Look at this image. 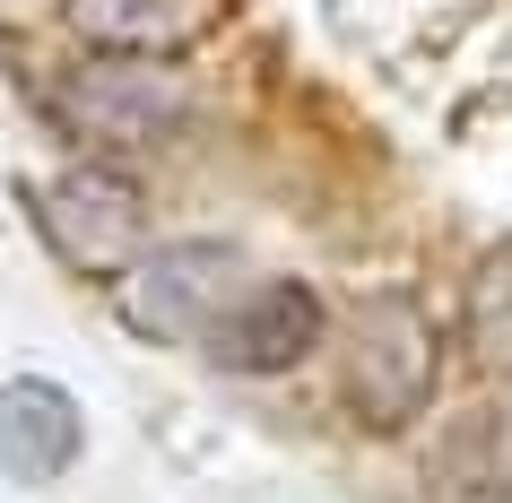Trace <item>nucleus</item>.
<instances>
[{
    "label": "nucleus",
    "mask_w": 512,
    "mask_h": 503,
    "mask_svg": "<svg viewBox=\"0 0 512 503\" xmlns=\"http://www.w3.org/2000/svg\"><path fill=\"white\" fill-rule=\"evenodd\" d=\"M243 252L235 243H165V252H139L131 269H122V321H131V339L148 347H191L209 339L217 321L243 304Z\"/></svg>",
    "instance_id": "nucleus-1"
},
{
    "label": "nucleus",
    "mask_w": 512,
    "mask_h": 503,
    "mask_svg": "<svg viewBox=\"0 0 512 503\" xmlns=\"http://www.w3.org/2000/svg\"><path fill=\"white\" fill-rule=\"evenodd\" d=\"M426 391H434V321L400 287L365 295L348 321V417L374 434H400L426 408Z\"/></svg>",
    "instance_id": "nucleus-2"
},
{
    "label": "nucleus",
    "mask_w": 512,
    "mask_h": 503,
    "mask_svg": "<svg viewBox=\"0 0 512 503\" xmlns=\"http://www.w3.org/2000/svg\"><path fill=\"white\" fill-rule=\"evenodd\" d=\"M35 226L70 269L87 278H122V269L148 252V200H139L131 174L113 165H70L53 183H35Z\"/></svg>",
    "instance_id": "nucleus-3"
},
{
    "label": "nucleus",
    "mask_w": 512,
    "mask_h": 503,
    "mask_svg": "<svg viewBox=\"0 0 512 503\" xmlns=\"http://www.w3.org/2000/svg\"><path fill=\"white\" fill-rule=\"evenodd\" d=\"M61 96V122L96 148H148L183 122V87L165 79L157 61H113V53H87L70 79L53 87Z\"/></svg>",
    "instance_id": "nucleus-4"
},
{
    "label": "nucleus",
    "mask_w": 512,
    "mask_h": 503,
    "mask_svg": "<svg viewBox=\"0 0 512 503\" xmlns=\"http://www.w3.org/2000/svg\"><path fill=\"white\" fill-rule=\"evenodd\" d=\"M200 347L226 373H287V365H304L322 347V295L296 287V278H261V287H243V304Z\"/></svg>",
    "instance_id": "nucleus-5"
},
{
    "label": "nucleus",
    "mask_w": 512,
    "mask_h": 503,
    "mask_svg": "<svg viewBox=\"0 0 512 503\" xmlns=\"http://www.w3.org/2000/svg\"><path fill=\"white\" fill-rule=\"evenodd\" d=\"M79 451H87V417L61 382H44V373L0 382V477L9 486H53L79 469Z\"/></svg>",
    "instance_id": "nucleus-6"
},
{
    "label": "nucleus",
    "mask_w": 512,
    "mask_h": 503,
    "mask_svg": "<svg viewBox=\"0 0 512 503\" xmlns=\"http://www.w3.org/2000/svg\"><path fill=\"white\" fill-rule=\"evenodd\" d=\"M226 0H61V27L113 61H174L217 27Z\"/></svg>",
    "instance_id": "nucleus-7"
},
{
    "label": "nucleus",
    "mask_w": 512,
    "mask_h": 503,
    "mask_svg": "<svg viewBox=\"0 0 512 503\" xmlns=\"http://www.w3.org/2000/svg\"><path fill=\"white\" fill-rule=\"evenodd\" d=\"M434 486L443 495H512V399L460 417L434 451Z\"/></svg>",
    "instance_id": "nucleus-8"
},
{
    "label": "nucleus",
    "mask_w": 512,
    "mask_h": 503,
    "mask_svg": "<svg viewBox=\"0 0 512 503\" xmlns=\"http://www.w3.org/2000/svg\"><path fill=\"white\" fill-rule=\"evenodd\" d=\"M469 356L486 373H512V252H486L469 278Z\"/></svg>",
    "instance_id": "nucleus-9"
}]
</instances>
